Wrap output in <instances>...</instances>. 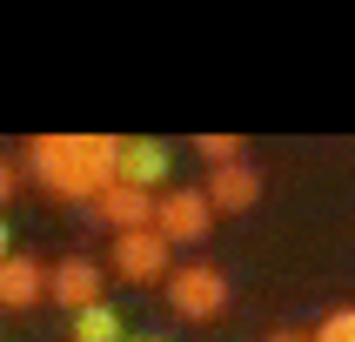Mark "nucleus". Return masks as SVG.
<instances>
[{"instance_id": "obj_4", "label": "nucleus", "mask_w": 355, "mask_h": 342, "mask_svg": "<svg viewBox=\"0 0 355 342\" xmlns=\"http://www.w3.org/2000/svg\"><path fill=\"white\" fill-rule=\"evenodd\" d=\"M168 168H175L168 141L128 135L121 141V161H114V181H128V188H141V195H161V188H168Z\"/></svg>"}, {"instance_id": "obj_15", "label": "nucleus", "mask_w": 355, "mask_h": 342, "mask_svg": "<svg viewBox=\"0 0 355 342\" xmlns=\"http://www.w3.org/2000/svg\"><path fill=\"white\" fill-rule=\"evenodd\" d=\"M14 255V228H7V215H0V262Z\"/></svg>"}, {"instance_id": "obj_9", "label": "nucleus", "mask_w": 355, "mask_h": 342, "mask_svg": "<svg viewBox=\"0 0 355 342\" xmlns=\"http://www.w3.org/2000/svg\"><path fill=\"white\" fill-rule=\"evenodd\" d=\"M40 296H47V268L14 248V255L0 262V309H34Z\"/></svg>"}, {"instance_id": "obj_5", "label": "nucleus", "mask_w": 355, "mask_h": 342, "mask_svg": "<svg viewBox=\"0 0 355 342\" xmlns=\"http://www.w3.org/2000/svg\"><path fill=\"white\" fill-rule=\"evenodd\" d=\"M168 241L155 235V228H128V235H114V275L121 282H168Z\"/></svg>"}, {"instance_id": "obj_2", "label": "nucleus", "mask_w": 355, "mask_h": 342, "mask_svg": "<svg viewBox=\"0 0 355 342\" xmlns=\"http://www.w3.org/2000/svg\"><path fill=\"white\" fill-rule=\"evenodd\" d=\"M27 168H34V181L54 201H94V181L80 175V161H74V135H34L27 141Z\"/></svg>"}, {"instance_id": "obj_13", "label": "nucleus", "mask_w": 355, "mask_h": 342, "mask_svg": "<svg viewBox=\"0 0 355 342\" xmlns=\"http://www.w3.org/2000/svg\"><path fill=\"white\" fill-rule=\"evenodd\" d=\"M14 188H20V168L7 155H0V215H7V201H14Z\"/></svg>"}, {"instance_id": "obj_1", "label": "nucleus", "mask_w": 355, "mask_h": 342, "mask_svg": "<svg viewBox=\"0 0 355 342\" xmlns=\"http://www.w3.org/2000/svg\"><path fill=\"white\" fill-rule=\"evenodd\" d=\"M161 289H168V309L181 322H215L228 309V275H221L215 262H181V268H168Z\"/></svg>"}, {"instance_id": "obj_12", "label": "nucleus", "mask_w": 355, "mask_h": 342, "mask_svg": "<svg viewBox=\"0 0 355 342\" xmlns=\"http://www.w3.org/2000/svg\"><path fill=\"white\" fill-rule=\"evenodd\" d=\"M309 342H355V302L349 309H329V316L309 329Z\"/></svg>"}, {"instance_id": "obj_7", "label": "nucleus", "mask_w": 355, "mask_h": 342, "mask_svg": "<svg viewBox=\"0 0 355 342\" xmlns=\"http://www.w3.org/2000/svg\"><path fill=\"white\" fill-rule=\"evenodd\" d=\"M201 201H208V215H241V208H255V201H261V175L248 168V161L208 168V181H201Z\"/></svg>"}, {"instance_id": "obj_6", "label": "nucleus", "mask_w": 355, "mask_h": 342, "mask_svg": "<svg viewBox=\"0 0 355 342\" xmlns=\"http://www.w3.org/2000/svg\"><path fill=\"white\" fill-rule=\"evenodd\" d=\"M101 262H87V255H60L54 268H47V296L67 309V316H80V309H94L101 302Z\"/></svg>"}, {"instance_id": "obj_16", "label": "nucleus", "mask_w": 355, "mask_h": 342, "mask_svg": "<svg viewBox=\"0 0 355 342\" xmlns=\"http://www.w3.org/2000/svg\"><path fill=\"white\" fill-rule=\"evenodd\" d=\"M121 342H155V336H121Z\"/></svg>"}, {"instance_id": "obj_3", "label": "nucleus", "mask_w": 355, "mask_h": 342, "mask_svg": "<svg viewBox=\"0 0 355 342\" xmlns=\"http://www.w3.org/2000/svg\"><path fill=\"white\" fill-rule=\"evenodd\" d=\"M208 228H215V215H208L201 188H161L155 195V235L168 248L175 241H208Z\"/></svg>"}, {"instance_id": "obj_11", "label": "nucleus", "mask_w": 355, "mask_h": 342, "mask_svg": "<svg viewBox=\"0 0 355 342\" xmlns=\"http://www.w3.org/2000/svg\"><path fill=\"white\" fill-rule=\"evenodd\" d=\"M195 155L208 168H228V161H248V141L241 135H195Z\"/></svg>"}, {"instance_id": "obj_10", "label": "nucleus", "mask_w": 355, "mask_h": 342, "mask_svg": "<svg viewBox=\"0 0 355 342\" xmlns=\"http://www.w3.org/2000/svg\"><path fill=\"white\" fill-rule=\"evenodd\" d=\"M121 336H128V322H121V309L107 296H101L94 309H80V316H74V342H121Z\"/></svg>"}, {"instance_id": "obj_8", "label": "nucleus", "mask_w": 355, "mask_h": 342, "mask_svg": "<svg viewBox=\"0 0 355 342\" xmlns=\"http://www.w3.org/2000/svg\"><path fill=\"white\" fill-rule=\"evenodd\" d=\"M87 208H94L114 235H128V228H155V195H141V188H128V181H107Z\"/></svg>"}, {"instance_id": "obj_14", "label": "nucleus", "mask_w": 355, "mask_h": 342, "mask_svg": "<svg viewBox=\"0 0 355 342\" xmlns=\"http://www.w3.org/2000/svg\"><path fill=\"white\" fill-rule=\"evenodd\" d=\"M261 342H309V329H268Z\"/></svg>"}]
</instances>
